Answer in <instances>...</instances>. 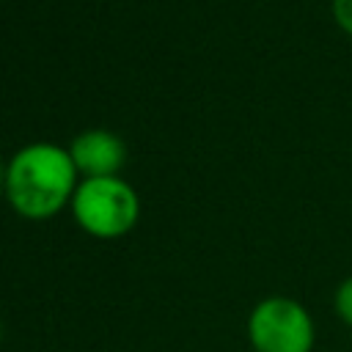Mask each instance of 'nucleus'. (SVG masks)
<instances>
[{"mask_svg":"<svg viewBox=\"0 0 352 352\" xmlns=\"http://www.w3.org/2000/svg\"><path fill=\"white\" fill-rule=\"evenodd\" d=\"M330 16L336 28L352 38V0H330Z\"/></svg>","mask_w":352,"mask_h":352,"instance_id":"423d86ee","label":"nucleus"},{"mask_svg":"<svg viewBox=\"0 0 352 352\" xmlns=\"http://www.w3.org/2000/svg\"><path fill=\"white\" fill-rule=\"evenodd\" d=\"M333 311L346 327H352V275L338 283V289L333 294Z\"/></svg>","mask_w":352,"mask_h":352,"instance_id":"39448f33","label":"nucleus"},{"mask_svg":"<svg viewBox=\"0 0 352 352\" xmlns=\"http://www.w3.org/2000/svg\"><path fill=\"white\" fill-rule=\"evenodd\" d=\"M6 168H8V162H3V157H0V195H6Z\"/></svg>","mask_w":352,"mask_h":352,"instance_id":"0eeeda50","label":"nucleus"},{"mask_svg":"<svg viewBox=\"0 0 352 352\" xmlns=\"http://www.w3.org/2000/svg\"><path fill=\"white\" fill-rule=\"evenodd\" d=\"M253 352H314L316 324L302 302L286 294L264 297L248 316Z\"/></svg>","mask_w":352,"mask_h":352,"instance_id":"7ed1b4c3","label":"nucleus"},{"mask_svg":"<svg viewBox=\"0 0 352 352\" xmlns=\"http://www.w3.org/2000/svg\"><path fill=\"white\" fill-rule=\"evenodd\" d=\"M77 168L69 148L58 143H30L6 168V198L19 217L50 220L77 190Z\"/></svg>","mask_w":352,"mask_h":352,"instance_id":"f257e3e1","label":"nucleus"},{"mask_svg":"<svg viewBox=\"0 0 352 352\" xmlns=\"http://www.w3.org/2000/svg\"><path fill=\"white\" fill-rule=\"evenodd\" d=\"M69 206L77 226L96 239H118L129 234L140 217V198L121 176L80 179Z\"/></svg>","mask_w":352,"mask_h":352,"instance_id":"f03ea898","label":"nucleus"},{"mask_svg":"<svg viewBox=\"0 0 352 352\" xmlns=\"http://www.w3.org/2000/svg\"><path fill=\"white\" fill-rule=\"evenodd\" d=\"M69 154L82 179L118 176L126 162L124 140L110 129H85L69 143Z\"/></svg>","mask_w":352,"mask_h":352,"instance_id":"20e7f679","label":"nucleus"}]
</instances>
